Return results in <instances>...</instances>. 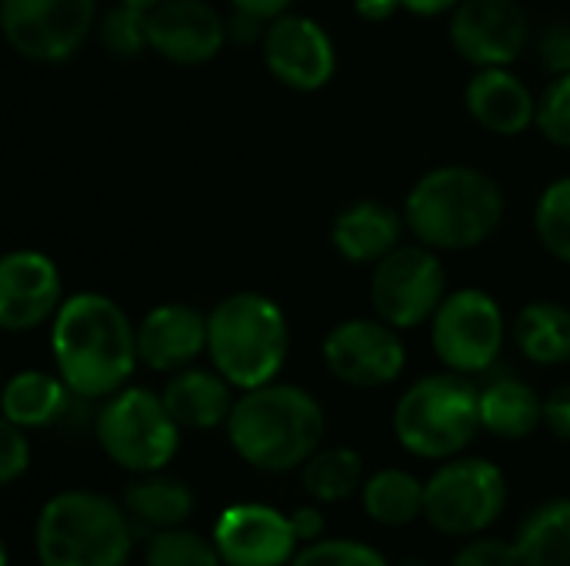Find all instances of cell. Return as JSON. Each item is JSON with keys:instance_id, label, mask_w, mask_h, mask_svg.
Returning a JSON list of instances; mask_svg holds the SVG:
<instances>
[{"instance_id": "obj_17", "label": "cell", "mask_w": 570, "mask_h": 566, "mask_svg": "<svg viewBox=\"0 0 570 566\" xmlns=\"http://www.w3.org/2000/svg\"><path fill=\"white\" fill-rule=\"evenodd\" d=\"M150 50L174 67L210 63L227 37V17L210 0H167L147 10Z\"/></svg>"}, {"instance_id": "obj_41", "label": "cell", "mask_w": 570, "mask_h": 566, "mask_svg": "<svg viewBox=\"0 0 570 566\" xmlns=\"http://www.w3.org/2000/svg\"><path fill=\"white\" fill-rule=\"evenodd\" d=\"M234 10H244V13H254L261 20H274L281 13H287L294 7V0H227Z\"/></svg>"}, {"instance_id": "obj_30", "label": "cell", "mask_w": 570, "mask_h": 566, "mask_svg": "<svg viewBox=\"0 0 570 566\" xmlns=\"http://www.w3.org/2000/svg\"><path fill=\"white\" fill-rule=\"evenodd\" d=\"M534 234L554 260L570 267V173L541 190L534 203Z\"/></svg>"}, {"instance_id": "obj_14", "label": "cell", "mask_w": 570, "mask_h": 566, "mask_svg": "<svg viewBox=\"0 0 570 566\" xmlns=\"http://www.w3.org/2000/svg\"><path fill=\"white\" fill-rule=\"evenodd\" d=\"M448 37L471 67H511L531 47V20L518 0H461Z\"/></svg>"}, {"instance_id": "obj_39", "label": "cell", "mask_w": 570, "mask_h": 566, "mask_svg": "<svg viewBox=\"0 0 570 566\" xmlns=\"http://www.w3.org/2000/svg\"><path fill=\"white\" fill-rule=\"evenodd\" d=\"M291 524H294V534H297L301 544H314V540H321L327 520H324L321 504H304V507H297L291 514Z\"/></svg>"}, {"instance_id": "obj_3", "label": "cell", "mask_w": 570, "mask_h": 566, "mask_svg": "<svg viewBox=\"0 0 570 566\" xmlns=\"http://www.w3.org/2000/svg\"><path fill=\"white\" fill-rule=\"evenodd\" d=\"M407 234L438 250L458 254L488 244L504 220V190L468 163H444L417 177L404 200Z\"/></svg>"}, {"instance_id": "obj_37", "label": "cell", "mask_w": 570, "mask_h": 566, "mask_svg": "<svg viewBox=\"0 0 570 566\" xmlns=\"http://www.w3.org/2000/svg\"><path fill=\"white\" fill-rule=\"evenodd\" d=\"M544 427L561 437L570 440V384L554 387L548 397H544Z\"/></svg>"}, {"instance_id": "obj_34", "label": "cell", "mask_w": 570, "mask_h": 566, "mask_svg": "<svg viewBox=\"0 0 570 566\" xmlns=\"http://www.w3.org/2000/svg\"><path fill=\"white\" fill-rule=\"evenodd\" d=\"M451 566H521V554L514 547V540H501V537H468L464 547L454 554Z\"/></svg>"}, {"instance_id": "obj_32", "label": "cell", "mask_w": 570, "mask_h": 566, "mask_svg": "<svg viewBox=\"0 0 570 566\" xmlns=\"http://www.w3.org/2000/svg\"><path fill=\"white\" fill-rule=\"evenodd\" d=\"M291 566H391L364 540H314L304 544Z\"/></svg>"}, {"instance_id": "obj_23", "label": "cell", "mask_w": 570, "mask_h": 566, "mask_svg": "<svg viewBox=\"0 0 570 566\" xmlns=\"http://www.w3.org/2000/svg\"><path fill=\"white\" fill-rule=\"evenodd\" d=\"M481 427L498 440H528L544 427V397L521 377H494L481 387Z\"/></svg>"}, {"instance_id": "obj_2", "label": "cell", "mask_w": 570, "mask_h": 566, "mask_svg": "<svg viewBox=\"0 0 570 566\" xmlns=\"http://www.w3.org/2000/svg\"><path fill=\"white\" fill-rule=\"evenodd\" d=\"M224 430L230 450L247 467L261 474H291L321 450L327 417L311 390L271 380L264 387L240 390Z\"/></svg>"}, {"instance_id": "obj_40", "label": "cell", "mask_w": 570, "mask_h": 566, "mask_svg": "<svg viewBox=\"0 0 570 566\" xmlns=\"http://www.w3.org/2000/svg\"><path fill=\"white\" fill-rule=\"evenodd\" d=\"M397 10H404L401 0H354V13L367 23H384L391 20Z\"/></svg>"}, {"instance_id": "obj_11", "label": "cell", "mask_w": 570, "mask_h": 566, "mask_svg": "<svg viewBox=\"0 0 570 566\" xmlns=\"http://www.w3.org/2000/svg\"><path fill=\"white\" fill-rule=\"evenodd\" d=\"M97 20V0H0L3 40L30 63H67Z\"/></svg>"}, {"instance_id": "obj_9", "label": "cell", "mask_w": 570, "mask_h": 566, "mask_svg": "<svg viewBox=\"0 0 570 566\" xmlns=\"http://www.w3.org/2000/svg\"><path fill=\"white\" fill-rule=\"evenodd\" d=\"M508 344V320L501 304L481 287L448 290L431 317V347L448 370L478 377L488 374Z\"/></svg>"}, {"instance_id": "obj_7", "label": "cell", "mask_w": 570, "mask_h": 566, "mask_svg": "<svg viewBox=\"0 0 570 566\" xmlns=\"http://www.w3.org/2000/svg\"><path fill=\"white\" fill-rule=\"evenodd\" d=\"M180 434L184 430L170 417L164 397L134 384L100 400L94 417V437L100 450L110 464L134 477L167 470L180 450Z\"/></svg>"}, {"instance_id": "obj_26", "label": "cell", "mask_w": 570, "mask_h": 566, "mask_svg": "<svg viewBox=\"0 0 570 566\" xmlns=\"http://www.w3.org/2000/svg\"><path fill=\"white\" fill-rule=\"evenodd\" d=\"M521 566H570V497H551L518 527Z\"/></svg>"}, {"instance_id": "obj_20", "label": "cell", "mask_w": 570, "mask_h": 566, "mask_svg": "<svg viewBox=\"0 0 570 566\" xmlns=\"http://www.w3.org/2000/svg\"><path fill=\"white\" fill-rule=\"evenodd\" d=\"M407 220L404 210L384 200H357L344 207L331 224V247L347 264H377L404 244Z\"/></svg>"}, {"instance_id": "obj_28", "label": "cell", "mask_w": 570, "mask_h": 566, "mask_svg": "<svg viewBox=\"0 0 570 566\" xmlns=\"http://www.w3.org/2000/svg\"><path fill=\"white\" fill-rule=\"evenodd\" d=\"M364 457L354 447H321L304 467L301 484L307 497L321 507L344 504L364 487Z\"/></svg>"}, {"instance_id": "obj_1", "label": "cell", "mask_w": 570, "mask_h": 566, "mask_svg": "<svg viewBox=\"0 0 570 566\" xmlns=\"http://www.w3.org/2000/svg\"><path fill=\"white\" fill-rule=\"evenodd\" d=\"M50 357L77 400H107L130 384L140 364L137 324L114 297L77 290L50 324Z\"/></svg>"}, {"instance_id": "obj_18", "label": "cell", "mask_w": 570, "mask_h": 566, "mask_svg": "<svg viewBox=\"0 0 570 566\" xmlns=\"http://www.w3.org/2000/svg\"><path fill=\"white\" fill-rule=\"evenodd\" d=\"M137 354L154 374H177L207 354V314L190 304L167 300L137 320Z\"/></svg>"}, {"instance_id": "obj_27", "label": "cell", "mask_w": 570, "mask_h": 566, "mask_svg": "<svg viewBox=\"0 0 570 566\" xmlns=\"http://www.w3.org/2000/svg\"><path fill=\"white\" fill-rule=\"evenodd\" d=\"M361 504L381 527H411L424 517V480L401 467H384L364 480Z\"/></svg>"}, {"instance_id": "obj_10", "label": "cell", "mask_w": 570, "mask_h": 566, "mask_svg": "<svg viewBox=\"0 0 570 566\" xmlns=\"http://www.w3.org/2000/svg\"><path fill=\"white\" fill-rule=\"evenodd\" d=\"M371 307L391 327L417 330L431 324L441 300L448 297V270L441 254L424 244H401L371 270Z\"/></svg>"}, {"instance_id": "obj_16", "label": "cell", "mask_w": 570, "mask_h": 566, "mask_svg": "<svg viewBox=\"0 0 570 566\" xmlns=\"http://www.w3.org/2000/svg\"><path fill=\"white\" fill-rule=\"evenodd\" d=\"M214 544L224 566H291L301 550L291 514L267 504H230L214 524Z\"/></svg>"}, {"instance_id": "obj_43", "label": "cell", "mask_w": 570, "mask_h": 566, "mask_svg": "<svg viewBox=\"0 0 570 566\" xmlns=\"http://www.w3.org/2000/svg\"><path fill=\"white\" fill-rule=\"evenodd\" d=\"M120 3H130V7H140V10H154V7H160L167 0H120Z\"/></svg>"}, {"instance_id": "obj_13", "label": "cell", "mask_w": 570, "mask_h": 566, "mask_svg": "<svg viewBox=\"0 0 570 566\" xmlns=\"http://www.w3.org/2000/svg\"><path fill=\"white\" fill-rule=\"evenodd\" d=\"M267 73L294 90V93H317L337 73V47L324 23L307 13H281L267 23L261 40Z\"/></svg>"}, {"instance_id": "obj_36", "label": "cell", "mask_w": 570, "mask_h": 566, "mask_svg": "<svg viewBox=\"0 0 570 566\" xmlns=\"http://www.w3.org/2000/svg\"><path fill=\"white\" fill-rule=\"evenodd\" d=\"M538 57L548 73H570V23H548L538 37Z\"/></svg>"}, {"instance_id": "obj_21", "label": "cell", "mask_w": 570, "mask_h": 566, "mask_svg": "<svg viewBox=\"0 0 570 566\" xmlns=\"http://www.w3.org/2000/svg\"><path fill=\"white\" fill-rule=\"evenodd\" d=\"M234 390L237 387L214 367H184V370L170 374L160 397H164L170 417L180 424V430L204 434V430L227 427L230 410L237 404Z\"/></svg>"}, {"instance_id": "obj_6", "label": "cell", "mask_w": 570, "mask_h": 566, "mask_svg": "<svg viewBox=\"0 0 570 566\" xmlns=\"http://www.w3.org/2000/svg\"><path fill=\"white\" fill-rule=\"evenodd\" d=\"M394 437L417 457L444 464L461 457L481 427V387L458 370H441L414 380L394 404Z\"/></svg>"}, {"instance_id": "obj_24", "label": "cell", "mask_w": 570, "mask_h": 566, "mask_svg": "<svg viewBox=\"0 0 570 566\" xmlns=\"http://www.w3.org/2000/svg\"><path fill=\"white\" fill-rule=\"evenodd\" d=\"M120 504L130 514V520L140 524V527H147L150 534L170 530V527H184L194 517V510H197L194 490L184 480H177V477H170L164 470H157V474H137L124 487Z\"/></svg>"}, {"instance_id": "obj_42", "label": "cell", "mask_w": 570, "mask_h": 566, "mask_svg": "<svg viewBox=\"0 0 570 566\" xmlns=\"http://www.w3.org/2000/svg\"><path fill=\"white\" fill-rule=\"evenodd\" d=\"M401 3L414 17H441V13H451L461 0H401Z\"/></svg>"}, {"instance_id": "obj_19", "label": "cell", "mask_w": 570, "mask_h": 566, "mask_svg": "<svg viewBox=\"0 0 570 566\" xmlns=\"http://www.w3.org/2000/svg\"><path fill=\"white\" fill-rule=\"evenodd\" d=\"M464 107L494 137H521L538 120V97L511 67H478L464 87Z\"/></svg>"}, {"instance_id": "obj_8", "label": "cell", "mask_w": 570, "mask_h": 566, "mask_svg": "<svg viewBox=\"0 0 570 566\" xmlns=\"http://www.w3.org/2000/svg\"><path fill=\"white\" fill-rule=\"evenodd\" d=\"M508 507L504 470L488 457H451L424 484V517L444 537L488 534Z\"/></svg>"}, {"instance_id": "obj_15", "label": "cell", "mask_w": 570, "mask_h": 566, "mask_svg": "<svg viewBox=\"0 0 570 566\" xmlns=\"http://www.w3.org/2000/svg\"><path fill=\"white\" fill-rule=\"evenodd\" d=\"M60 267L50 254L17 247L0 260V327L7 334H30L53 324L63 307Z\"/></svg>"}, {"instance_id": "obj_12", "label": "cell", "mask_w": 570, "mask_h": 566, "mask_svg": "<svg viewBox=\"0 0 570 566\" xmlns=\"http://www.w3.org/2000/svg\"><path fill=\"white\" fill-rule=\"evenodd\" d=\"M321 360L327 374L354 390H381L401 380L407 344L397 327L374 317H351L324 334Z\"/></svg>"}, {"instance_id": "obj_29", "label": "cell", "mask_w": 570, "mask_h": 566, "mask_svg": "<svg viewBox=\"0 0 570 566\" xmlns=\"http://www.w3.org/2000/svg\"><path fill=\"white\" fill-rule=\"evenodd\" d=\"M144 566H224L214 540L187 527H170L150 534L144 547Z\"/></svg>"}, {"instance_id": "obj_25", "label": "cell", "mask_w": 570, "mask_h": 566, "mask_svg": "<svg viewBox=\"0 0 570 566\" xmlns=\"http://www.w3.org/2000/svg\"><path fill=\"white\" fill-rule=\"evenodd\" d=\"M511 340L524 360L538 367L570 364V307L558 300H531L511 324Z\"/></svg>"}, {"instance_id": "obj_35", "label": "cell", "mask_w": 570, "mask_h": 566, "mask_svg": "<svg viewBox=\"0 0 570 566\" xmlns=\"http://www.w3.org/2000/svg\"><path fill=\"white\" fill-rule=\"evenodd\" d=\"M30 470V440L27 430L3 420L0 427V484L10 487Z\"/></svg>"}, {"instance_id": "obj_5", "label": "cell", "mask_w": 570, "mask_h": 566, "mask_svg": "<svg viewBox=\"0 0 570 566\" xmlns=\"http://www.w3.org/2000/svg\"><path fill=\"white\" fill-rule=\"evenodd\" d=\"M33 550L40 566H127L134 520L107 494L60 490L37 514Z\"/></svg>"}, {"instance_id": "obj_22", "label": "cell", "mask_w": 570, "mask_h": 566, "mask_svg": "<svg viewBox=\"0 0 570 566\" xmlns=\"http://www.w3.org/2000/svg\"><path fill=\"white\" fill-rule=\"evenodd\" d=\"M70 387L53 370H17L0 394V414L20 430H43L70 410Z\"/></svg>"}, {"instance_id": "obj_4", "label": "cell", "mask_w": 570, "mask_h": 566, "mask_svg": "<svg viewBox=\"0 0 570 566\" xmlns=\"http://www.w3.org/2000/svg\"><path fill=\"white\" fill-rule=\"evenodd\" d=\"M207 357L237 390L277 380L291 357V324L284 307L261 290L227 294L207 314Z\"/></svg>"}, {"instance_id": "obj_33", "label": "cell", "mask_w": 570, "mask_h": 566, "mask_svg": "<svg viewBox=\"0 0 570 566\" xmlns=\"http://www.w3.org/2000/svg\"><path fill=\"white\" fill-rule=\"evenodd\" d=\"M534 127L541 130V137H544L548 143L570 150V73L554 77V80L541 90Z\"/></svg>"}, {"instance_id": "obj_38", "label": "cell", "mask_w": 570, "mask_h": 566, "mask_svg": "<svg viewBox=\"0 0 570 566\" xmlns=\"http://www.w3.org/2000/svg\"><path fill=\"white\" fill-rule=\"evenodd\" d=\"M267 23H271V20H261V17H254V13L234 10V13L227 17V37H230L234 43H261Z\"/></svg>"}, {"instance_id": "obj_31", "label": "cell", "mask_w": 570, "mask_h": 566, "mask_svg": "<svg viewBox=\"0 0 570 566\" xmlns=\"http://www.w3.org/2000/svg\"><path fill=\"white\" fill-rule=\"evenodd\" d=\"M97 40L117 60H134V57L147 53L150 50L147 10L117 0L107 13H100V20H97Z\"/></svg>"}]
</instances>
